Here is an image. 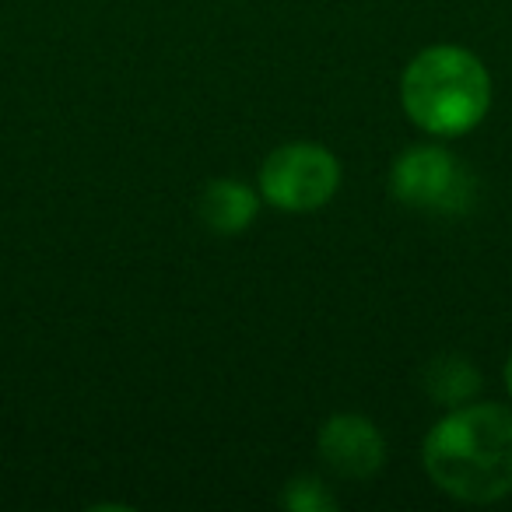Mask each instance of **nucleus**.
<instances>
[{
	"instance_id": "nucleus-1",
	"label": "nucleus",
	"mask_w": 512,
	"mask_h": 512,
	"mask_svg": "<svg viewBox=\"0 0 512 512\" xmlns=\"http://www.w3.org/2000/svg\"><path fill=\"white\" fill-rule=\"evenodd\" d=\"M439 491L470 505L498 502L512 491V411L505 404H467L449 411L421 446Z\"/></svg>"
},
{
	"instance_id": "nucleus-2",
	"label": "nucleus",
	"mask_w": 512,
	"mask_h": 512,
	"mask_svg": "<svg viewBox=\"0 0 512 512\" xmlns=\"http://www.w3.org/2000/svg\"><path fill=\"white\" fill-rule=\"evenodd\" d=\"M400 102L421 130L435 137H460L488 113L491 78L463 46H428L407 64Z\"/></svg>"
},
{
	"instance_id": "nucleus-3",
	"label": "nucleus",
	"mask_w": 512,
	"mask_h": 512,
	"mask_svg": "<svg viewBox=\"0 0 512 512\" xmlns=\"http://www.w3.org/2000/svg\"><path fill=\"white\" fill-rule=\"evenodd\" d=\"M390 193L404 207L428 214H463L474 204V179L456 155L439 144L407 148L390 169Z\"/></svg>"
},
{
	"instance_id": "nucleus-4",
	"label": "nucleus",
	"mask_w": 512,
	"mask_h": 512,
	"mask_svg": "<svg viewBox=\"0 0 512 512\" xmlns=\"http://www.w3.org/2000/svg\"><path fill=\"white\" fill-rule=\"evenodd\" d=\"M341 186V162L323 144L295 141L271 151L260 169V193L288 214H309L330 204Z\"/></svg>"
},
{
	"instance_id": "nucleus-5",
	"label": "nucleus",
	"mask_w": 512,
	"mask_h": 512,
	"mask_svg": "<svg viewBox=\"0 0 512 512\" xmlns=\"http://www.w3.org/2000/svg\"><path fill=\"white\" fill-rule=\"evenodd\" d=\"M320 456L334 474L365 481L383 467L386 442L379 428L362 414H334L320 428Z\"/></svg>"
},
{
	"instance_id": "nucleus-6",
	"label": "nucleus",
	"mask_w": 512,
	"mask_h": 512,
	"mask_svg": "<svg viewBox=\"0 0 512 512\" xmlns=\"http://www.w3.org/2000/svg\"><path fill=\"white\" fill-rule=\"evenodd\" d=\"M256 193L239 179H211L197 200V214L214 235H239L256 218Z\"/></svg>"
},
{
	"instance_id": "nucleus-7",
	"label": "nucleus",
	"mask_w": 512,
	"mask_h": 512,
	"mask_svg": "<svg viewBox=\"0 0 512 512\" xmlns=\"http://www.w3.org/2000/svg\"><path fill=\"white\" fill-rule=\"evenodd\" d=\"M425 386L428 393H432L439 404H463V400H470L477 393V386H481V379H477L474 365H467L463 358H435L432 365H428L425 372Z\"/></svg>"
},
{
	"instance_id": "nucleus-8",
	"label": "nucleus",
	"mask_w": 512,
	"mask_h": 512,
	"mask_svg": "<svg viewBox=\"0 0 512 512\" xmlns=\"http://www.w3.org/2000/svg\"><path fill=\"white\" fill-rule=\"evenodd\" d=\"M281 502H285L288 509H295V512L334 509V498L327 495V488H323L316 477H299V481H292V488L281 495Z\"/></svg>"
},
{
	"instance_id": "nucleus-9",
	"label": "nucleus",
	"mask_w": 512,
	"mask_h": 512,
	"mask_svg": "<svg viewBox=\"0 0 512 512\" xmlns=\"http://www.w3.org/2000/svg\"><path fill=\"white\" fill-rule=\"evenodd\" d=\"M505 386H509V397H512V355H509V362H505Z\"/></svg>"
}]
</instances>
